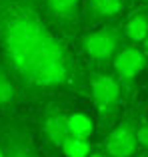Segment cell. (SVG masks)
Returning <instances> with one entry per match:
<instances>
[{
  "mask_svg": "<svg viewBox=\"0 0 148 157\" xmlns=\"http://www.w3.org/2000/svg\"><path fill=\"white\" fill-rule=\"evenodd\" d=\"M68 131L74 137L90 139L94 133V119L84 111H72L68 113Z\"/></svg>",
  "mask_w": 148,
  "mask_h": 157,
  "instance_id": "obj_12",
  "label": "cell"
},
{
  "mask_svg": "<svg viewBox=\"0 0 148 157\" xmlns=\"http://www.w3.org/2000/svg\"><path fill=\"white\" fill-rule=\"evenodd\" d=\"M124 44L126 40H124V32H122V24L116 22H108L98 26L96 30H88L78 40L80 52L84 54L86 60L98 66V70H104L108 64H112L114 56Z\"/></svg>",
  "mask_w": 148,
  "mask_h": 157,
  "instance_id": "obj_2",
  "label": "cell"
},
{
  "mask_svg": "<svg viewBox=\"0 0 148 157\" xmlns=\"http://www.w3.org/2000/svg\"><path fill=\"white\" fill-rule=\"evenodd\" d=\"M138 2H144V4H148V0H138Z\"/></svg>",
  "mask_w": 148,
  "mask_h": 157,
  "instance_id": "obj_19",
  "label": "cell"
},
{
  "mask_svg": "<svg viewBox=\"0 0 148 157\" xmlns=\"http://www.w3.org/2000/svg\"><path fill=\"white\" fill-rule=\"evenodd\" d=\"M126 10V0H84L82 2L80 26L94 28L114 22Z\"/></svg>",
  "mask_w": 148,
  "mask_h": 157,
  "instance_id": "obj_8",
  "label": "cell"
},
{
  "mask_svg": "<svg viewBox=\"0 0 148 157\" xmlns=\"http://www.w3.org/2000/svg\"><path fill=\"white\" fill-rule=\"evenodd\" d=\"M136 141H138V149L148 153V119H142L136 127Z\"/></svg>",
  "mask_w": 148,
  "mask_h": 157,
  "instance_id": "obj_14",
  "label": "cell"
},
{
  "mask_svg": "<svg viewBox=\"0 0 148 157\" xmlns=\"http://www.w3.org/2000/svg\"><path fill=\"white\" fill-rule=\"evenodd\" d=\"M88 157H108V155H106L104 151H92V153H90Z\"/></svg>",
  "mask_w": 148,
  "mask_h": 157,
  "instance_id": "obj_15",
  "label": "cell"
},
{
  "mask_svg": "<svg viewBox=\"0 0 148 157\" xmlns=\"http://www.w3.org/2000/svg\"><path fill=\"white\" fill-rule=\"evenodd\" d=\"M136 127H138V115L126 113L112 129L106 133L102 141V151L108 157H132L138 151L136 141Z\"/></svg>",
  "mask_w": 148,
  "mask_h": 157,
  "instance_id": "obj_5",
  "label": "cell"
},
{
  "mask_svg": "<svg viewBox=\"0 0 148 157\" xmlns=\"http://www.w3.org/2000/svg\"><path fill=\"white\" fill-rule=\"evenodd\" d=\"M132 157H148V153H146V151H138V153L132 155Z\"/></svg>",
  "mask_w": 148,
  "mask_h": 157,
  "instance_id": "obj_17",
  "label": "cell"
},
{
  "mask_svg": "<svg viewBox=\"0 0 148 157\" xmlns=\"http://www.w3.org/2000/svg\"><path fill=\"white\" fill-rule=\"evenodd\" d=\"M60 151H62L64 157H88L92 153V143L90 139H82V137H70L64 139V143L60 145Z\"/></svg>",
  "mask_w": 148,
  "mask_h": 157,
  "instance_id": "obj_13",
  "label": "cell"
},
{
  "mask_svg": "<svg viewBox=\"0 0 148 157\" xmlns=\"http://www.w3.org/2000/svg\"><path fill=\"white\" fill-rule=\"evenodd\" d=\"M146 64H148V58L144 56V52L138 46H132V44H124L114 56L112 74L120 82L124 96H130L134 92V84H136L138 76L144 72Z\"/></svg>",
  "mask_w": 148,
  "mask_h": 157,
  "instance_id": "obj_6",
  "label": "cell"
},
{
  "mask_svg": "<svg viewBox=\"0 0 148 157\" xmlns=\"http://www.w3.org/2000/svg\"><path fill=\"white\" fill-rule=\"evenodd\" d=\"M0 56L30 98L88 96V76L68 38L46 20L38 0H0Z\"/></svg>",
  "mask_w": 148,
  "mask_h": 157,
  "instance_id": "obj_1",
  "label": "cell"
},
{
  "mask_svg": "<svg viewBox=\"0 0 148 157\" xmlns=\"http://www.w3.org/2000/svg\"><path fill=\"white\" fill-rule=\"evenodd\" d=\"M140 50H142V52H144V56L148 58V38L144 40V42H142V48H140Z\"/></svg>",
  "mask_w": 148,
  "mask_h": 157,
  "instance_id": "obj_16",
  "label": "cell"
},
{
  "mask_svg": "<svg viewBox=\"0 0 148 157\" xmlns=\"http://www.w3.org/2000/svg\"><path fill=\"white\" fill-rule=\"evenodd\" d=\"M18 96H20V86L16 82L14 74L0 60V107H12L18 101Z\"/></svg>",
  "mask_w": 148,
  "mask_h": 157,
  "instance_id": "obj_11",
  "label": "cell"
},
{
  "mask_svg": "<svg viewBox=\"0 0 148 157\" xmlns=\"http://www.w3.org/2000/svg\"><path fill=\"white\" fill-rule=\"evenodd\" d=\"M40 10L54 28H58L66 38L74 36L80 26L82 2L84 0H38Z\"/></svg>",
  "mask_w": 148,
  "mask_h": 157,
  "instance_id": "obj_7",
  "label": "cell"
},
{
  "mask_svg": "<svg viewBox=\"0 0 148 157\" xmlns=\"http://www.w3.org/2000/svg\"><path fill=\"white\" fill-rule=\"evenodd\" d=\"M40 137L44 139L48 147L60 149L64 139L70 137L66 111L60 109L58 105H46V109L40 115Z\"/></svg>",
  "mask_w": 148,
  "mask_h": 157,
  "instance_id": "obj_9",
  "label": "cell"
},
{
  "mask_svg": "<svg viewBox=\"0 0 148 157\" xmlns=\"http://www.w3.org/2000/svg\"><path fill=\"white\" fill-rule=\"evenodd\" d=\"M0 157H4V151H2V147H0Z\"/></svg>",
  "mask_w": 148,
  "mask_h": 157,
  "instance_id": "obj_18",
  "label": "cell"
},
{
  "mask_svg": "<svg viewBox=\"0 0 148 157\" xmlns=\"http://www.w3.org/2000/svg\"><path fill=\"white\" fill-rule=\"evenodd\" d=\"M0 147L4 157H42L22 119L8 117L0 123Z\"/></svg>",
  "mask_w": 148,
  "mask_h": 157,
  "instance_id": "obj_4",
  "label": "cell"
},
{
  "mask_svg": "<svg viewBox=\"0 0 148 157\" xmlns=\"http://www.w3.org/2000/svg\"><path fill=\"white\" fill-rule=\"evenodd\" d=\"M88 98L96 109L100 123H108L118 115L124 104V90L108 70H94L88 76Z\"/></svg>",
  "mask_w": 148,
  "mask_h": 157,
  "instance_id": "obj_3",
  "label": "cell"
},
{
  "mask_svg": "<svg viewBox=\"0 0 148 157\" xmlns=\"http://www.w3.org/2000/svg\"><path fill=\"white\" fill-rule=\"evenodd\" d=\"M122 32L124 40L132 46H138L148 38V12L146 10H134L132 14L126 16L122 22Z\"/></svg>",
  "mask_w": 148,
  "mask_h": 157,
  "instance_id": "obj_10",
  "label": "cell"
}]
</instances>
